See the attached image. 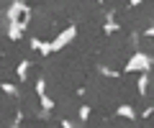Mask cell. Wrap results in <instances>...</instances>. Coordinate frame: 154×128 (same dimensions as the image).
Here are the masks:
<instances>
[{
    "instance_id": "cell-1",
    "label": "cell",
    "mask_w": 154,
    "mask_h": 128,
    "mask_svg": "<svg viewBox=\"0 0 154 128\" xmlns=\"http://www.w3.org/2000/svg\"><path fill=\"white\" fill-rule=\"evenodd\" d=\"M144 64H146V59H144V56H134V59H131V67H128V69H146Z\"/></svg>"
},
{
    "instance_id": "cell-2",
    "label": "cell",
    "mask_w": 154,
    "mask_h": 128,
    "mask_svg": "<svg viewBox=\"0 0 154 128\" xmlns=\"http://www.w3.org/2000/svg\"><path fill=\"white\" fill-rule=\"evenodd\" d=\"M131 3H134V5H139V0H131Z\"/></svg>"
}]
</instances>
